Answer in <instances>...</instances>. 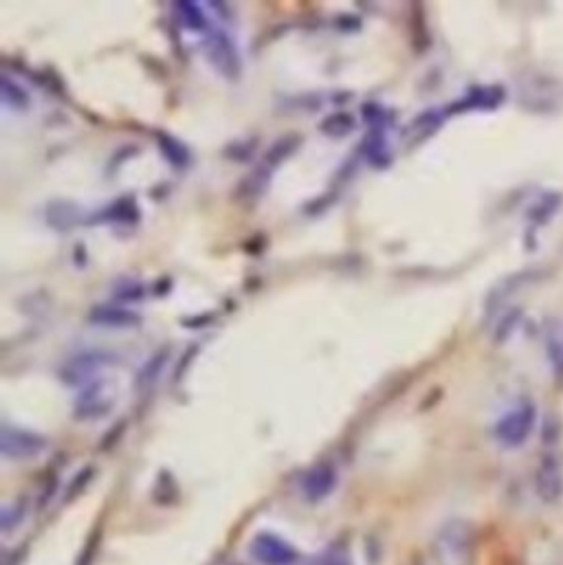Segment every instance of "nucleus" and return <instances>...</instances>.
<instances>
[{"label":"nucleus","mask_w":563,"mask_h":565,"mask_svg":"<svg viewBox=\"0 0 563 565\" xmlns=\"http://www.w3.org/2000/svg\"><path fill=\"white\" fill-rule=\"evenodd\" d=\"M478 535L471 522L449 520L432 540L434 565H474Z\"/></svg>","instance_id":"nucleus-1"},{"label":"nucleus","mask_w":563,"mask_h":565,"mask_svg":"<svg viewBox=\"0 0 563 565\" xmlns=\"http://www.w3.org/2000/svg\"><path fill=\"white\" fill-rule=\"evenodd\" d=\"M538 425V409L531 401H520L504 412L493 425V438L504 449H520L533 436Z\"/></svg>","instance_id":"nucleus-2"},{"label":"nucleus","mask_w":563,"mask_h":565,"mask_svg":"<svg viewBox=\"0 0 563 565\" xmlns=\"http://www.w3.org/2000/svg\"><path fill=\"white\" fill-rule=\"evenodd\" d=\"M117 403V387L110 379H97L84 385L73 403V418L79 423H93L106 418Z\"/></svg>","instance_id":"nucleus-3"},{"label":"nucleus","mask_w":563,"mask_h":565,"mask_svg":"<svg viewBox=\"0 0 563 565\" xmlns=\"http://www.w3.org/2000/svg\"><path fill=\"white\" fill-rule=\"evenodd\" d=\"M119 356L108 350H84L73 354L62 367H60V379L66 385H88L99 379L104 370H110Z\"/></svg>","instance_id":"nucleus-4"},{"label":"nucleus","mask_w":563,"mask_h":565,"mask_svg":"<svg viewBox=\"0 0 563 565\" xmlns=\"http://www.w3.org/2000/svg\"><path fill=\"white\" fill-rule=\"evenodd\" d=\"M205 55L210 64L225 77V79H238L243 73V57L232 40V35L223 29H212L208 31L205 38Z\"/></svg>","instance_id":"nucleus-5"},{"label":"nucleus","mask_w":563,"mask_h":565,"mask_svg":"<svg viewBox=\"0 0 563 565\" xmlns=\"http://www.w3.org/2000/svg\"><path fill=\"white\" fill-rule=\"evenodd\" d=\"M46 449V438L42 434H35L24 427H15L4 423L0 427V454L7 460L24 462L31 458H38Z\"/></svg>","instance_id":"nucleus-6"},{"label":"nucleus","mask_w":563,"mask_h":565,"mask_svg":"<svg viewBox=\"0 0 563 565\" xmlns=\"http://www.w3.org/2000/svg\"><path fill=\"white\" fill-rule=\"evenodd\" d=\"M535 491L544 504H557L563 498V465L557 454H544L535 469Z\"/></svg>","instance_id":"nucleus-7"},{"label":"nucleus","mask_w":563,"mask_h":565,"mask_svg":"<svg viewBox=\"0 0 563 565\" xmlns=\"http://www.w3.org/2000/svg\"><path fill=\"white\" fill-rule=\"evenodd\" d=\"M252 557L263 565H290L297 559V553L278 535L261 533L252 542Z\"/></svg>","instance_id":"nucleus-8"},{"label":"nucleus","mask_w":563,"mask_h":565,"mask_svg":"<svg viewBox=\"0 0 563 565\" xmlns=\"http://www.w3.org/2000/svg\"><path fill=\"white\" fill-rule=\"evenodd\" d=\"M337 487V469L328 462L315 465L301 478V493L308 502L326 500Z\"/></svg>","instance_id":"nucleus-9"},{"label":"nucleus","mask_w":563,"mask_h":565,"mask_svg":"<svg viewBox=\"0 0 563 565\" xmlns=\"http://www.w3.org/2000/svg\"><path fill=\"white\" fill-rule=\"evenodd\" d=\"M88 323L102 328H137L141 323V315L119 306V303H99L91 308Z\"/></svg>","instance_id":"nucleus-10"},{"label":"nucleus","mask_w":563,"mask_h":565,"mask_svg":"<svg viewBox=\"0 0 563 565\" xmlns=\"http://www.w3.org/2000/svg\"><path fill=\"white\" fill-rule=\"evenodd\" d=\"M504 102V88L500 86H480L471 88L460 102L452 104L445 113H465V110H493Z\"/></svg>","instance_id":"nucleus-11"},{"label":"nucleus","mask_w":563,"mask_h":565,"mask_svg":"<svg viewBox=\"0 0 563 565\" xmlns=\"http://www.w3.org/2000/svg\"><path fill=\"white\" fill-rule=\"evenodd\" d=\"M141 212L137 207V201L132 196H121L99 210L91 223H110V225H135L139 221Z\"/></svg>","instance_id":"nucleus-12"},{"label":"nucleus","mask_w":563,"mask_h":565,"mask_svg":"<svg viewBox=\"0 0 563 565\" xmlns=\"http://www.w3.org/2000/svg\"><path fill=\"white\" fill-rule=\"evenodd\" d=\"M84 221L82 210L68 201H53L46 207V223L55 232H71Z\"/></svg>","instance_id":"nucleus-13"},{"label":"nucleus","mask_w":563,"mask_h":565,"mask_svg":"<svg viewBox=\"0 0 563 565\" xmlns=\"http://www.w3.org/2000/svg\"><path fill=\"white\" fill-rule=\"evenodd\" d=\"M170 361V350L161 348L157 350L135 374V387L137 392H148L150 387H155V383L161 379L166 365Z\"/></svg>","instance_id":"nucleus-14"},{"label":"nucleus","mask_w":563,"mask_h":565,"mask_svg":"<svg viewBox=\"0 0 563 565\" xmlns=\"http://www.w3.org/2000/svg\"><path fill=\"white\" fill-rule=\"evenodd\" d=\"M269 177H272V170L265 168V166H258L252 174H247V177L241 181V185H238V190H236V196L243 199V201H247V203L263 199L265 192H267V188H269V181H272Z\"/></svg>","instance_id":"nucleus-15"},{"label":"nucleus","mask_w":563,"mask_h":565,"mask_svg":"<svg viewBox=\"0 0 563 565\" xmlns=\"http://www.w3.org/2000/svg\"><path fill=\"white\" fill-rule=\"evenodd\" d=\"M157 146L161 150V154L168 159L170 166L174 168H188L192 161V154L188 150V146L183 141H179L177 137L168 135V132H157Z\"/></svg>","instance_id":"nucleus-16"},{"label":"nucleus","mask_w":563,"mask_h":565,"mask_svg":"<svg viewBox=\"0 0 563 565\" xmlns=\"http://www.w3.org/2000/svg\"><path fill=\"white\" fill-rule=\"evenodd\" d=\"M354 128H357V119L346 110H334L328 117H323L319 124V130L330 139H343L352 135Z\"/></svg>","instance_id":"nucleus-17"},{"label":"nucleus","mask_w":563,"mask_h":565,"mask_svg":"<svg viewBox=\"0 0 563 565\" xmlns=\"http://www.w3.org/2000/svg\"><path fill=\"white\" fill-rule=\"evenodd\" d=\"M0 99L7 108L15 113H24L31 106L29 93L18 82H13L7 73L0 77Z\"/></svg>","instance_id":"nucleus-18"},{"label":"nucleus","mask_w":563,"mask_h":565,"mask_svg":"<svg viewBox=\"0 0 563 565\" xmlns=\"http://www.w3.org/2000/svg\"><path fill=\"white\" fill-rule=\"evenodd\" d=\"M299 143H301V137H297V135H284V137H280V139L267 150L263 166L274 172L278 166H282V163L299 148Z\"/></svg>","instance_id":"nucleus-19"},{"label":"nucleus","mask_w":563,"mask_h":565,"mask_svg":"<svg viewBox=\"0 0 563 565\" xmlns=\"http://www.w3.org/2000/svg\"><path fill=\"white\" fill-rule=\"evenodd\" d=\"M174 13L192 31H205L208 29V15H205L203 7L196 4V2L179 0V2H174Z\"/></svg>","instance_id":"nucleus-20"},{"label":"nucleus","mask_w":563,"mask_h":565,"mask_svg":"<svg viewBox=\"0 0 563 565\" xmlns=\"http://www.w3.org/2000/svg\"><path fill=\"white\" fill-rule=\"evenodd\" d=\"M365 157L376 168H385L390 163V152H387L385 135L381 130H372L370 137L365 139Z\"/></svg>","instance_id":"nucleus-21"},{"label":"nucleus","mask_w":563,"mask_h":565,"mask_svg":"<svg viewBox=\"0 0 563 565\" xmlns=\"http://www.w3.org/2000/svg\"><path fill=\"white\" fill-rule=\"evenodd\" d=\"M546 352L551 356L553 367L563 374V321L551 323L546 332Z\"/></svg>","instance_id":"nucleus-22"},{"label":"nucleus","mask_w":563,"mask_h":565,"mask_svg":"<svg viewBox=\"0 0 563 565\" xmlns=\"http://www.w3.org/2000/svg\"><path fill=\"white\" fill-rule=\"evenodd\" d=\"M447 113H438V110H427L423 115H418L412 124H410V130L416 135V141L425 139L427 135H432L434 130L440 128L443 119H445Z\"/></svg>","instance_id":"nucleus-23"},{"label":"nucleus","mask_w":563,"mask_h":565,"mask_svg":"<svg viewBox=\"0 0 563 565\" xmlns=\"http://www.w3.org/2000/svg\"><path fill=\"white\" fill-rule=\"evenodd\" d=\"M144 295H146L144 284L135 282V280H124V282H119L113 288V299L115 301L132 303V301H141Z\"/></svg>","instance_id":"nucleus-24"},{"label":"nucleus","mask_w":563,"mask_h":565,"mask_svg":"<svg viewBox=\"0 0 563 565\" xmlns=\"http://www.w3.org/2000/svg\"><path fill=\"white\" fill-rule=\"evenodd\" d=\"M363 119L372 126V130L385 132V128L390 124V113L379 104H365L363 106Z\"/></svg>","instance_id":"nucleus-25"},{"label":"nucleus","mask_w":563,"mask_h":565,"mask_svg":"<svg viewBox=\"0 0 563 565\" xmlns=\"http://www.w3.org/2000/svg\"><path fill=\"white\" fill-rule=\"evenodd\" d=\"M522 312L518 310V308H513V310H509L507 315H504V319L498 323V332H496V337H498V341H502V339H507L509 334H511V330L516 328V323H518V317H520Z\"/></svg>","instance_id":"nucleus-26"},{"label":"nucleus","mask_w":563,"mask_h":565,"mask_svg":"<svg viewBox=\"0 0 563 565\" xmlns=\"http://www.w3.org/2000/svg\"><path fill=\"white\" fill-rule=\"evenodd\" d=\"M557 203H560V199H544V201L533 210V214H535L538 223H542V221H546L551 214H555Z\"/></svg>","instance_id":"nucleus-27"},{"label":"nucleus","mask_w":563,"mask_h":565,"mask_svg":"<svg viewBox=\"0 0 563 565\" xmlns=\"http://www.w3.org/2000/svg\"><path fill=\"white\" fill-rule=\"evenodd\" d=\"M319 565H352L350 564V559H348V555L343 553V551H330V553H326L323 557H321V564Z\"/></svg>","instance_id":"nucleus-28"}]
</instances>
